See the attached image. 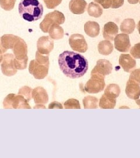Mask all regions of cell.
<instances>
[{"label":"cell","mask_w":140,"mask_h":158,"mask_svg":"<svg viewBox=\"0 0 140 158\" xmlns=\"http://www.w3.org/2000/svg\"><path fill=\"white\" fill-rule=\"evenodd\" d=\"M118 32V26L113 22H109L104 25L103 30V36L109 40H113Z\"/></svg>","instance_id":"15"},{"label":"cell","mask_w":140,"mask_h":158,"mask_svg":"<svg viewBox=\"0 0 140 158\" xmlns=\"http://www.w3.org/2000/svg\"><path fill=\"white\" fill-rule=\"evenodd\" d=\"M137 29L138 30V32H139V34L140 35V21L138 23V25H137Z\"/></svg>","instance_id":"39"},{"label":"cell","mask_w":140,"mask_h":158,"mask_svg":"<svg viewBox=\"0 0 140 158\" xmlns=\"http://www.w3.org/2000/svg\"><path fill=\"white\" fill-rule=\"evenodd\" d=\"M126 93L130 98L135 100L140 94V85L134 81L129 79L126 87Z\"/></svg>","instance_id":"17"},{"label":"cell","mask_w":140,"mask_h":158,"mask_svg":"<svg viewBox=\"0 0 140 158\" xmlns=\"http://www.w3.org/2000/svg\"><path fill=\"white\" fill-rule=\"evenodd\" d=\"M64 106L66 109H80L81 108V106L79 104L78 100L74 98H70L64 102Z\"/></svg>","instance_id":"29"},{"label":"cell","mask_w":140,"mask_h":158,"mask_svg":"<svg viewBox=\"0 0 140 158\" xmlns=\"http://www.w3.org/2000/svg\"><path fill=\"white\" fill-rule=\"evenodd\" d=\"M60 70L67 77L78 79L82 77L88 69L87 59L79 53L64 51L58 57Z\"/></svg>","instance_id":"1"},{"label":"cell","mask_w":140,"mask_h":158,"mask_svg":"<svg viewBox=\"0 0 140 158\" xmlns=\"http://www.w3.org/2000/svg\"><path fill=\"white\" fill-rule=\"evenodd\" d=\"M119 64L127 73H130L136 67L135 60L129 54H122L119 57Z\"/></svg>","instance_id":"14"},{"label":"cell","mask_w":140,"mask_h":158,"mask_svg":"<svg viewBox=\"0 0 140 158\" xmlns=\"http://www.w3.org/2000/svg\"><path fill=\"white\" fill-rule=\"evenodd\" d=\"M54 48V42L48 36L40 37L37 42V49L42 55H49Z\"/></svg>","instance_id":"11"},{"label":"cell","mask_w":140,"mask_h":158,"mask_svg":"<svg viewBox=\"0 0 140 158\" xmlns=\"http://www.w3.org/2000/svg\"><path fill=\"white\" fill-rule=\"evenodd\" d=\"M90 77L85 85V90L90 94H96L103 90L105 87V76L91 73Z\"/></svg>","instance_id":"7"},{"label":"cell","mask_w":140,"mask_h":158,"mask_svg":"<svg viewBox=\"0 0 140 158\" xmlns=\"http://www.w3.org/2000/svg\"><path fill=\"white\" fill-rule=\"evenodd\" d=\"M69 44L73 51L85 53L88 49L84 36L81 34H73L69 38Z\"/></svg>","instance_id":"8"},{"label":"cell","mask_w":140,"mask_h":158,"mask_svg":"<svg viewBox=\"0 0 140 158\" xmlns=\"http://www.w3.org/2000/svg\"><path fill=\"white\" fill-rule=\"evenodd\" d=\"M135 28L134 20L131 18L125 19L120 25V30L123 33L131 34Z\"/></svg>","instance_id":"22"},{"label":"cell","mask_w":140,"mask_h":158,"mask_svg":"<svg viewBox=\"0 0 140 158\" xmlns=\"http://www.w3.org/2000/svg\"><path fill=\"white\" fill-rule=\"evenodd\" d=\"M28 100L21 94H10L6 97L3 102L4 107L6 109H30Z\"/></svg>","instance_id":"6"},{"label":"cell","mask_w":140,"mask_h":158,"mask_svg":"<svg viewBox=\"0 0 140 158\" xmlns=\"http://www.w3.org/2000/svg\"><path fill=\"white\" fill-rule=\"evenodd\" d=\"M14 56L11 53L4 55L2 63L1 64V71L6 76H12L17 73V69L14 63Z\"/></svg>","instance_id":"10"},{"label":"cell","mask_w":140,"mask_h":158,"mask_svg":"<svg viewBox=\"0 0 140 158\" xmlns=\"http://www.w3.org/2000/svg\"><path fill=\"white\" fill-rule=\"evenodd\" d=\"M32 90L30 87L28 86H24L19 89L18 91V94H21L23 96L28 102H29L32 98Z\"/></svg>","instance_id":"28"},{"label":"cell","mask_w":140,"mask_h":158,"mask_svg":"<svg viewBox=\"0 0 140 158\" xmlns=\"http://www.w3.org/2000/svg\"><path fill=\"white\" fill-rule=\"evenodd\" d=\"M98 51L99 53L103 55H109L111 54L113 51V45L112 42L108 40H102L98 44Z\"/></svg>","instance_id":"21"},{"label":"cell","mask_w":140,"mask_h":158,"mask_svg":"<svg viewBox=\"0 0 140 158\" xmlns=\"http://www.w3.org/2000/svg\"><path fill=\"white\" fill-rule=\"evenodd\" d=\"M84 31L88 36L96 38L100 32V26L98 23L90 21L84 25Z\"/></svg>","instance_id":"19"},{"label":"cell","mask_w":140,"mask_h":158,"mask_svg":"<svg viewBox=\"0 0 140 158\" xmlns=\"http://www.w3.org/2000/svg\"><path fill=\"white\" fill-rule=\"evenodd\" d=\"M83 104L85 109H96L98 107V99L94 96H86L83 99Z\"/></svg>","instance_id":"25"},{"label":"cell","mask_w":140,"mask_h":158,"mask_svg":"<svg viewBox=\"0 0 140 158\" xmlns=\"http://www.w3.org/2000/svg\"><path fill=\"white\" fill-rule=\"evenodd\" d=\"M32 98L36 106L34 108H45L44 104L49 102V96L47 91L42 87H38L32 90Z\"/></svg>","instance_id":"9"},{"label":"cell","mask_w":140,"mask_h":158,"mask_svg":"<svg viewBox=\"0 0 140 158\" xmlns=\"http://www.w3.org/2000/svg\"><path fill=\"white\" fill-rule=\"evenodd\" d=\"M95 2H97L98 4H101L105 9H108L109 8H111L112 2L111 0H94Z\"/></svg>","instance_id":"33"},{"label":"cell","mask_w":140,"mask_h":158,"mask_svg":"<svg viewBox=\"0 0 140 158\" xmlns=\"http://www.w3.org/2000/svg\"><path fill=\"white\" fill-rule=\"evenodd\" d=\"M112 70L113 66L111 63L106 59H99L97 61L96 64L91 73L99 74L105 77L111 73Z\"/></svg>","instance_id":"13"},{"label":"cell","mask_w":140,"mask_h":158,"mask_svg":"<svg viewBox=\"0 0 140 158\" xmlns=\"http://www.w3.org/2000/svg\"><path fill=\"white\" fill-rule=\"evenodd\" d=\"M49 109H54V108H58V109H62L63 108L62 104L60 102H52L49 106Z\"/></svg>","instance_id":"35"},{"label":"cell","mask_w":140,"mask_h":158,"mask_svg":"<svg viewBox=\"0 0 140 158\" xmlns=\"http://www.w3.org/2000/svg\"><path fill=\"white\" fill-rule=\"evenodd\" d=\"M16 2V0H0V6L5 11L13 10Z\"/></svg>","instance_id":"27"},{"label":"cell","mask_w":140,"mask_h":158,"mask_svg":"<svg viewBox=\"0 0 140 158\" xmlns=\"http://www.w3.org/2000/svg\"><path fill=\"white\" fill-rule=\"evenodd\" d=\"M49 55H42L37 51L35 59L30 61L29 72L35 79L42 80L47 76L49 68Z\"/></svg>","instance_id":"3"},{"label":"cell","mask_w":140,"mask_h":158,"mask_svg":"<svg viewBox=\"0 0 140 158\" xmlns=\"http://www.w3.org/2000/svg\"><path fill=\"white\" fill-rule=\"evenodd\" d=\"M116 104V98L104 94L99 100V107L102 109H113Z\"/></svg>","instance_id":"20"},{"label":"cell","mask_w":140,"mask_h":158,"mask_svg":"<svg viewBox=\"0 0 140 158\" xmlns=\"http://www.w3.org/2000/svg\"><path fill=\"white\" fill-rule=\"evenodd\" d=\"M46 7L49 9H54L62 3V0H43Z\"/></svg>","instance_id":"30"},{"label":"cell","mask_w":140,"mask_h":158,"mask_svg":"<svg viewBox=\"0 0 140 158\" xmlns=\"http://www.w3.org/2000/svg\"><path fill=\"white\" fill-rule=\"evenodd\" d=\"M18 11L23 19L33 22L40 19L43 14V6L38 0H21Z\"/></svg>","instance_id":"2"},{"label":"cell","mask_w":140,"mask_h":158,"mask_svg":"<svg viewBox=\"0 0 140 158\" xmlns=\"http://www.w3.org/2000/svg\"><path fill=\"white\" fill-rule=\"evenodd\" d=\"M135 101L136 102V103L137 104V105H138L140 107V94H139V96L137 97V98L135 100Z\"/></svg>","instance_id":"38"},{"label":"cell","mask_w":140,"mask_h":158,"mask_svg":"<svg viewBox=\"0 0 140 158\" xmlns=\"http://www.w3.org/2000/svg\"><path fill=\"white\" fill-rule=\"evenodd\" d=\"M130 52L131 56L134 59H140V43L137 44L133 46Z\"/></svg>","instance_id":"31"},{"label":"cell","mask_w":140,"mask_h":158,"mask_svg":"<svg viewBox=\"0 0 140 158\" xmlns=\"http://www.w3.org/2000/svg\"><path fill=\"white\" fill-rule=\"evenodd\" d=\"M111 8L115 9L120 8L124 4V0H111Z\"/></svg>","instance_id":"34"},{"label":"cell","mask_w":140,"mask_h":158,"mask_svg":"<svg viewBox=\"0 0 140 158\" xmlns=\"http://www.w3.org/2000/svg\"><path fill=\"white\" fill-rule=\"evenodd\" d=\"M12 50L14 53V63L17 70H23L27 68L28 46L25 41L19 37Z\"/></svg>","instance_id":"4"},{"label":"cell","mask_w":140,"mask_h":158,"mask_svg":"<svg viewBox=\"0 0 140 158\" xmlns=\"http://www.w3.org/2000/svg\"><path fill=\"white\" fill-rule=\"evenodd\" d=\"M65 17L60 11L54 10L49 12L45 16L43 20L40 23V28L44 32L48 33L51 27L54 24H63L65 22Z\"/></svg>","instance_id":"5"},{"label":"cell","mask_w":140,"mask_h":158,"mask_svg":"<svg viewBox=\"0 0 140 158\" xmlns=\"http://www.w3.org/2000/svg\"><path fill=\"white\" fill-rule=\"evenodd\" d=\"M4 52L2 51V49H1V46H0V63L2 62V60H3V59H4Z\"/></svg>","instance_id":"36"},{"label":"cell","mask_w":140,"mask_h":158,"mask_svg":"<svg viewBox=\"0 0 140 158\" xmlns=\"http://www.w3.org/2000/svg\"><path fill=\"white\" fill-rule=\"evenodd\" d=\"M128 2L130 4H136L139 2V0H128Z\"/></svg>","instance_id":"37"},{"label":"cell","mask_w":140,"mask_h":158,"mask_svg":"<svg viewBox=\"0 0 140 158\" xmlns=\"http://www.w3.org/2000/svg\"><path fill=\"white\" fill-rule=\"evenodd\" d=\"M87 2L85 0H71L69 3V9L74 14H82L86 11Z\"/></svg>","instance_id":"18"},{"label":"cell","mask_w":140,"mask_h":158,"mask_svg":"<svg viewBox=\"0 0 140 158\" xmlns=\"http://www.w3.org/2000/svg\"><path fill=\"white\" fill-rule=\"evenodd\" d=\"M49 34L51 39L58 40L62 39L64 36V29L58 24H54L50 27Z\"/></svg>","instance_id":"23"},{"label":"cell","mask_w":140,"mask_h":158,"mask_svg":"<svg viewBox=\"0 0 140 158\" xmlns=\"http://www.w3.org/2000/svg\"><path fill=\"white\" fill-rule=\"evenodd\" d=\"M129 79L132 80L140 85V68L133 70L131 72Z\"/></svg>","instance_id":"32"},{"label":"cell","mask_w":140,"mask_h":158,"mask_svg":"<svg viewBox=\"0 0 140 158\" xmlns=\"http://www.w3.org/2000/svg\"><path fill=\"white\" fill-rule=\"evenodd\" d=\"M87 11L90 17L99 18L103 14V9L98 4L92 2L88 5Z\"/></svg>","instance_id":"24"},{"label":"cell","mask_w":140,"mask_h":158,"mask_svg":"<svg viewBox=\"0 0 140 158\" xmlns=\"http://www.w3.org/2000/svg\"><path fill=\"white\" fill-rule=\"evenodd\" d=\"M114 48L120 52H127L130 49L131 44L128 34H118L114 39Z\"/></svg>","instance_id":"12"},{"label":"cell","mask_w":140,"mask_h":158,"mask_svg":"<svg viewBox=\"0 0 140 158\" xmlns=\"http://www.w3.org/2000/svg\"><path fill=\"white\" fill-rule=\"evenodd\" d=\"M19 36H15L12 34H6L3 35L1 38V43L0 46L2 49L3 52L5 53L8 49H12L15 43L18 40Z\"/></svg>","instance_id":"16"},{"label":"cell","mask_w":140,"mask_h":158,"mask_svg":"<svg viewBox=\"0 0 140 158\" xmlns=\"http://www.w3.org/2000/svg\"><path fill=\"white\" fill-rule=\"evenodd\" d=\"M120 88L118 85L110 84L107 86L104 94L116 98L120 95Z\"/></svg>","instance_id":"26"},{"label":"cell","mask_w":140,"mask_h":158,"mask_svg":"<svg viewBox=\"0 0 140 158\" xmlns=\"http://www.w3.org/2000/svg\"></svg>","instance_id":"40"}]
</instances>
